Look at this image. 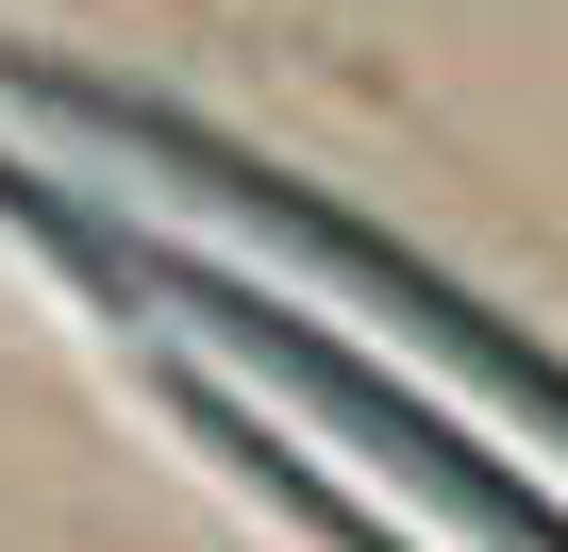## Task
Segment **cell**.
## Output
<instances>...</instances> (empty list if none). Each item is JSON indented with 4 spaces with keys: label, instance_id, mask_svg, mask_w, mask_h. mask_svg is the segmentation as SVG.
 <instances>
[{
    "label": "cell",
    "instance_id": "obj_1",
    "mask_svg": "<svg viewBox=\"0 0 568 552\" xmlns=\"http://www.w3.org/2000/svg\"><path fill=\"white\" fill-rule=\"evenodd\" d=\"M0 101H34L68 151H118V168H151V184H184L201 218H234L251 251H284V268H318L335 302H368V319H402L435 369H468L518 435H551L568 452V352H535L518 319H485V302H452L435 268L402 251V234H368L352 201H318L302 168H267V151H234V134H201V118H168V101H134V84H84V68H34V51H0Z\"/></svg>",
    "mask_w": 568,
    "mask_h": 552
},
{
    "label": "cell",
    "instance_id": "obj_2",
    "mask_svg": "<svg viewBox=\"0 0 568 552\" xmlns=\"http://www.w3.org/2000/svg\"><path fill=\"white\" fill-rule=\"evenodd\" d=\"M0 218H18L51 268H101L118 302H184V335H201V352H234V369H251V385H284V402H318L352 452H385L402 485H435V502H452L485 552H568V519H551L518 469H485V452H468V435H452L418 385L352 369V352H335L302 302H284V285H251V268H217V251H168V234H118V218H84V201H68L51 168H18V151H0Z\"/></svg>",
    "mask_w": 568,
    "mask_h": 552
},
{
    "label": "cell",
    "instance_id": "obj_3",
    "mask_svg": "<svg viewBox=\"0 0 568 552\" xmlns=\"http://www.w3.org/2000/svg\"><path fill=\"white\" fill-rule=\"evenodd\" d=\"M151 402H168V419H184L201 452H234V469H251V485H267L284 519H302V535H335V552H402L385 519H352V502H335V485H318L302 452H284V435H267V402H234L217 369H184V352H168V369H151Z\"/></svg>",
    "mask_w": 568,
    "mask_h": 552
}]
</instances>
